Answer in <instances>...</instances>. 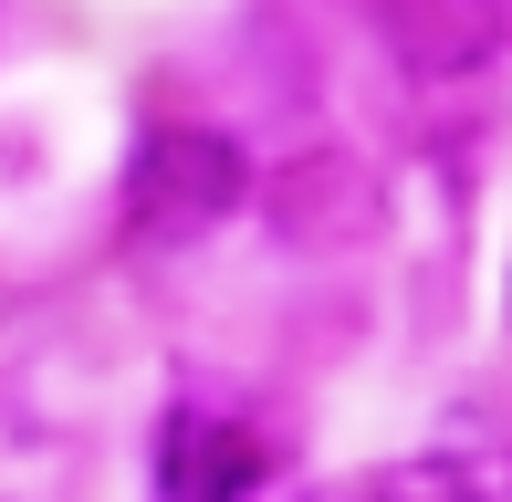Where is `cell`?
I'll use <instances>...</instances> for the list:
<instances>
[{"instance_id": "obj_1", "label": "cell", "mask_w": 512, "mask_h": 502, "mask_svg": "<svg viewBox=\"0 0 512 502\" xmlns=\"http://www.w3.org/2000/svg\"><path fill=\"white\" fill-rule=\"evenodd\" d=\"M251 178H262V157H251L230 126H209V116L147 126L136 157H126V241L178 251V241L230 231V220L251 210Z\"/></svg>"}, {"instance_id": "obj_4", "label": "cell", "mask_w": 512, "mask_h": 502, "mask_svg": "<svg viewBox=\"0 0 512 502\" xmlns=\"http://www.w3.org/2000/svg\"><path fill=\"white\" fill-rule=\"evenodd\" d=\"M272 482V440L230 408H199L178 398L157 419V502H251Z\"/></svg>"}, {"instance_id": "obj_3", "label": "cell", "mask_w": 512, "mask_h": 502, "mask_svg": "<svg viewBox=\"0 0 512 502\" xmlns=\"http://www.w3.org/2000/svg\"><path fill=\"white\" fill-rule=\"evenodd\" d=\"M366 21L408 84H481L512 53V0H366Z\"/></svg>"}, {"instance_id": "obj_5", "label": "cell", "mask_w": 512, "mask_h": 502, "mask_svg": "<svg viewBox=\"0 0 512 502\" xmlns=\"http://www.w3.org/2000/svg\"><path fill=\"white\" fill-rule=\"evenodd\" d=\"M366 502H512V440H439L418 461L377 471Z\"/></svg>"}, {"instance_id": "obj_2", "label": "cell", "mask_w": 512, "mask_h": 502, "mask_svg": "<svg viewBox=\"0 0 512 502\" xmlns=\"http://www.w3.org/2000/svg\"><path fill=\"white\" fill-rule=\"evenodd\" d=\"M251 210L283 251L304 262H335V251H366L398 210V189L377 178V157L345 147V136H314V147H283L262 178H251Z\"/></svg>"}]
</instances>
